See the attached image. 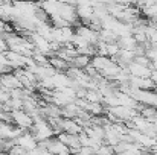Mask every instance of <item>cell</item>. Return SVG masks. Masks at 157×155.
Returning a JSON list of instances; mask_svg holds the SVG:
<instances>
[{
  "mask_svg": "<svg viewBox=\"0 0 157 155\" xmlns=\"http://www.w3.org/2000/svg\"><path fill=\"white\" fill-rule=\"evenodd\" d=\"M11 117H12V123H15L17 126L23 128V129H29L34 123V119L21 108V109H12L11 111Z\"/></svg>",
  "mask_w": 157,
  "mask_h": 155,
  "instance_id": "6da1fadb",
  "label": "cell"
},
{
  "mask_svg": "<svg viewBox=\"0 0 157 155\" xmlns=\"http://www.w3.org/2000/svg\"><path fill=\"white\" fill-rule=\"evenodd\" d=\"M117 44L121 46V49H128V50H133L134 46L137 44L134 37L130 34V35H121L117 37Z\"/></svg>",
  "mask_w": 157,
  "mask_h": 155,
  "instance_id": "8992f818",
  "label": "cell"
},
{
  "mask_svg": "<svg viewBox=\"0 0 157 155\" xmlns=\"http://www.w3.org/2000/svg\"><path fill=\"white\" fill-rule=\"evenodd\" d=\"M119 50H121V46L117 44V40L107 43V56L113 58V56H116V55L119 53Z\"/></svg>",
  "mask_w": 157,
  "mask_h": 155,
  "instance_id": "52a82bcc",
  "label": "cell"
},
{
  "mask_svg": "<svg viewBox=\"0 0 157 155\" xmlns=\"http://www.w3.org/2000/svg\"><path fill=\"white\" fill-rule=\"evenodd\" d=\"M61 128L63 131L70 132V134H81L84 131L82 126L75 122V119H64V117L61 119Z\"/></svg>",
  "mask_w": 157,
  "mask_h": 155,
  "instance_id": "277c9868",
  "label": "cell"
},
{
  "mask_svg": "<svg viewBox=\"0 0 157 155\" xmlns=\"http://www.w3.org/2000/svg\"><path fill=\"white\" fill-rule=\"evenodd\" d=\"M156 138H157V135H156Z\"/></svg>",
  "mask_w": 157,
  "mask_h": 155,
  "instance_id": "9c48e42d",
  "label": "cell"
},
{
  "mask_svg": "<svg viewBox=\"0 0 157 155\" xmlns=\"http://www.w3.org/2000/svg\"><path fill=\"white\" fill-rule=\"evenodd\" d=\"M150 78L153 79V82L157 85V70H154V68H151V73H150Z\"/></svg>",
  "mask_w": 157,
  "mask_h": 155,
  "instance_id": "ba28073f",
  "label": "cell"
},
{
  "mask_svg": "<svg viewBox=\"0 0 157 155\" xmlns=\"http://www.w3.org/2000/svg\"><path fill=\"white\" fill-rule=\"evenodd\" d=\"M127 70L130 72V75L139 76V78H148L150 73H151V68H150L148 65H142V64H139V62H136V61L130 62V64L127 65Z\"/></svg>",
  "mask_w": 157,
  "mask_h": 155,
  "instance_id": "7a4b0ae2",
  "label": "cell"
},
{
  "mask_svg": "<svg viewBox=\"0 0 157 155\" xmlns=\"http://www.w3.org/2000/svg\"><path fill=\"white\" fill-rule=\"evenodd\" d=\"M92 62V56H89V55H84V53H78L75 58H72V61H70V65L72 67H76V68H81V70H84L89 64Z\"/></svg>",
  "mask_w": 157,
  "mask_h": 155,
  "instance_id": "5b68a950",
  "label": "cell"
},
{
  "mask_svg": "<svg viewBox=\"0 0 157 155\" xmlns=\"http://www.w3.org/2000/svg\"><path fill=\"white\" fill-rule=\"evenodd\" d=\"M48 61H49V65L55 68V72H66V70L70 67V62H69V61L59 58V56L55 55V53L51 55V56H48Z\"/></svg>",
  "mask_w": 157,
  "mask_h": 155,
  "instance_id": "3957f363",
  "label": "cell"
}]
</instances>
